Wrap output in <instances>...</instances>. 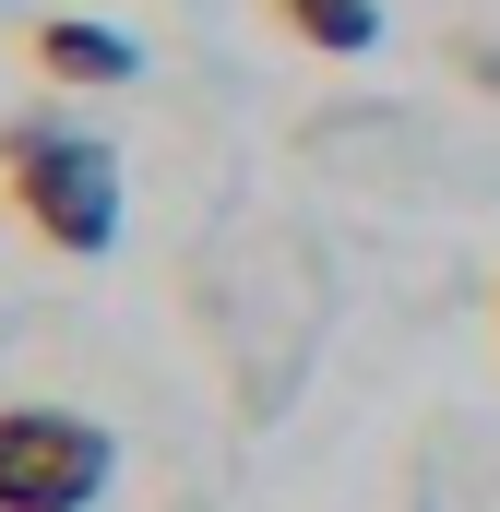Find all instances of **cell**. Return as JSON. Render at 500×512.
Masks as SVG:
<instances>
[{
	"mask_svg": "<svg viewBox=\"0 0 500 512\" xmlns=\"http://www.w3.org/2000/svg\"><path fill=\"white\" fill-rule=\"evenodd\" d=\"M322 322H334V274L322 251L298 239V227H227L215 262H203V334H215V358H227V382H239L250 417H274L286 393L310 382V358H322Z\"/></svg>",
	"mask_w": 500,
	"mask_h": 512,
	"instance_id": "cell-1",
	"label": "cell"
},
{
	"mask_svg": "<svg viewBox=\"0 0 500 512\" xmlns=\"http://www.w3.org/2000/svg\"><path fill=\"white\" fill-rule=\"evenodd\" d=\"M0 203L36 251L60 262H96L120 239V155L108 131H72L60 108H12L0 120Z\"/></svg>",
	"mask_w": 500,
	"mask_h": 512,
	"instance_id": "cell-2",
	"label": "cell"
},
{
	"mask_svg": "<svg viewBox=\"0 0 500 512\" xmlns=\"http://www.w3.org/2000/svg\"><path fill=\"white\" fill-rule=\"evenodd\" d=\"M120 441L72 405H0V512H96Z\"/></svg>",
	"mask_w": 500,
	"mask_h": 512,
	"instance_id": "cell-3",
	"label": "cell"
},
{
	"mask_svg": "<svg viewBox=\"0 0 500 512\" xmlns=\"http://www.w3.org/2000/svg\"><path fill=\"white\" fill-rule=\"evenodd\" d=\"M24 60H36L60 96H120V84H143V48H131L120 24H96V12H48V24H24Z\"/></svg>",
	"mask_w": 500,
	"mask_h": 512,
	"instance_id": "cell-4",
	"label": "cell"
},
{
	"mask_svg": "<svg viewBox=\"0 0 500 512\" xmlns=\"http://www.w3.org/2000/svg\"><path fill=\"white\" fill-rule=\"evenodd\" d=\"M262 24L310 60H370L381 48V0H262Z\"/></svg>",
	"mask_w": 500,
	"mask_h": 512,
	"instance_id": "cell-5",
	"label": "cell"
}]
</instances>
